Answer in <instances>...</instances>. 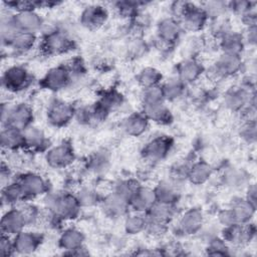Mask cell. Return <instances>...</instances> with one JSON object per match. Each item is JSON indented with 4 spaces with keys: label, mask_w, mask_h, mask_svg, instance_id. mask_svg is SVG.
Instances as JSON below:
<instances>
[{
    "label": "cell",
    "mask_w": 257,
    "mask_h": 257,
    "mask_svg": "<svg viewBox=\"0 0 257 257\" xmlns=\"http://www.w3.org/2000/svg\"><path fill=\"white\" fill-rule=\"evenodd\" d=\"M243 43H244V40L242 36L236 33H231V32H226L225 34H223V37L221 40V46L224 53L236 54V55H239L240 52L242 51Z\"/></svg>",
    "instance_id": "cb8c5ba5"
},
{
    "label": "cell",
    "mask_w": 257,
    "mask_h": 257,
    "mask_svg": "<svg viewBox=\"0 0 257 257\" xmlns=\"http://www.w3.org/2000/svg\"><path fill=\"white\" fill-rule=\"evenodd\" d=\"M231 210L235 216L236 222L239 224H244L249 222L252 218L255 211V206L247 200H240L233 205Z\"/></svg>",
    "instance_id": "484cf974"
},
{
    "label": "cell",
    "mask_w": 257,
    "mask_h": 257,
    "mask_svg": "<svg viewBox=\"0 0 257 257\" xmlns=\"http://www.w3.org/2000/svg\"><path fill=\"white\" fill-rule=\"evenodd\" d=\"M150 211V218L149 220L166 224L174 214V210L172 204L156 202L155 205L149 210Z\"/></svg>",
    "instance_id": "d4e9b609"
},
{
    "label": "cell",
    "mask_w": 257,
    "mask_h": 257,
    "mask_svg": "<svg viewBox=\"0 0 257 257\" xmlns=\"http://www.w3.org/2000/svg\"><path fill=\"white\" fill-rule=\"evenodd\" d=\"M227 245L223 239L215 238L208 246V254L210 255H225L227 254Z\"/></svg>",
    "instance_id": "74e56055"
},
{
    "label": "cell",
    "mask_w": 257,
    "mask_h": 257,
    "mask_svg": "<svg viewBox=\"0 0 257 257\" xmlns=\"http://www.w3.org/2000/svg\"><path fill=\"white\" fill-rule=\"evenodd\" d=\"M242 135L244 138H246L249 141H254L255 140V136H256V130H255V122L254 120L249 121V123H247L242 132Z\"/></svg>",
    "instance_id": "ee69618b"
},
{
    "label": "cell",
    "mask_w": 257,
    "mask_h": 257,
    "mask_svg": "<svg viewBox=\"0 0 257 257\" xmlns=\"http://www.w3.org/2000/svg\"><path fill=\"white\" fill-rule=\"evenodd\" d=\"M47 204L55 215L62 218H74L77 215L80 206L78 199L69 194L51 196L48 199Z\"/></svg>",
    "instance_id": "7a4b0ae2"
},
{
    "label": "cell",
    "mask_w": 257,
    "mask_h": 257,
    "mask_svg": "<svg viewBox=\"0 0 257 257\" xmlns=\"http://www.w3.org/2000/svg\"><path fill=\"white\" fill-rule=\"evenodd\" d=\"M28 82V73L21 66H12L3 75V85L9 90L22 89Z\"/></svg>",
    "instance_id": "9c48e42d"
},
{
    "label": "cell",
    "mask_w": 257,
    "mask_h": 257,
    "mask_svg": "<svg viewBox=\"0 0 257 257\" xmlns=\"http://www.w3.org/2000/svg\"><path fill=\"white\" fill-rule=\"evenodd\" d=\"M180 24L173 18H167L160 22L158 26L159 39L164 43L174 42L180 35Z\"/></svg>",
    "instance_id": "e0dca14e"
},
{
    "label": "cell",
    "mask_w": 257,
    "mask_h": 257,
    "mask_svg": "<svg viewBox=\"0 0 257 257\" xmlns=\"http://www.w3.org/2000/svg\"><path fill=\"white\" fill-rule=\"evenodd\" d=\"M40 243V238L31 232L21 231L15 237L13 246L14 251L19 254H30L34 252Z\"/></svg>",
    "instance_id": "5bb4252c"
},
{
    "label": "cell",
    "mask_w": 257,
    "mask_h": 257,
    "mask_svg": "<svg viewBox=\"0 0 257 257\" xmlns=\"http://www.w3.org/2000/svg\"><path fill=\"white\" fill-rule=\"evenodd\" d=\"M26 225L25 218L19 209L8 211L1 220V229L4 235H17Z\"/></svg>",
    "instance_id": "277c9868"
},
{
    "label": "cell",
    "mask_w": 257,
    "mask_h": 257,
    "mask_svg": "<svg viewBox=\"0 0 257 257\" xmlns=\"http://www.w3.org/2000/svg\"><path fill=\"white\" fill-rule=\"evenodd\" d=\"M165 99L163 87H160L159 85L151 86L148 88H145L144 95H143V101L145 104H152L157 102H162Z\"/></svg>",
    "instance_id": "d590c367"
},
{
    "label": "cell",
    "mask_w": 257,
    "mask_h": 257,
    "mask_svg": "<svg viewBox=\"0 0 257 257\" xmlns=\"http://www.w3.org/2000/svg\"><path fill=\"white\" fill-rule=\"evenodd\" d=\"M219 221L225 227L231 226L233 224H237L235 216H234V214H233L231 209L223 210L222 212H220V214H219Z\"/></svg>",
    "instance_id": "60d3db41"
},
{
    "label": "cell",
    "mask_w": 257,
    "mask_h": 257,
    "mask_svg": "<svg viewBox=\"0 0 257 257\" xmlns=\"http://www.w3.org/2000/svg\"><path fill=\"white\" fill-rule=\"evenodd\" d=\"M12 20L19 31L34 33L42 25L41 18L33 10L18 12L14 17H12Z\"/></svg>",
    "instance_id": "5b68a950"
},
{
    "label": "cell",
    "mask_w": 257,
    "mask_h": 257,
    "mask_svg": "<svg viewBox=\"0 0 257 257\" xmlns=\"http://www.w3.org/2000/svg\"><path fill=\"white\" fill-rule=\"evenodd\" d=\"M69 46L70 41L67 36L62 32H51L45 37L43 41L44 49L50 54L64 52L69 48Z\"/></svg>",
    "instance_id": "9a60e30c"
},
{
    "label": "cell",
    "mask_w": 257,
    "mask_h": 257,
    "mask_svg": "<svg viewBox=\"0 0 257 257\" xmlns=\"http://www.w3.org/2000/svg\"><path fill=\"white\" fill-rule=\"evenodd\" d=\"M73 153L68 145L61 144L50 149L46 154L47 163L54 168H62L71 163Z\"/></svg>",
    "instance_id": "52a82bcc"
},
{
    "label": "cell",
    "mask_w": 257,
    "mask_h": 257,
    "mask_svg": "<svg viewBox=\"0 0 257 257\" xmlns=\"http://www.w3.org/2000/svg\"><path fill=\"white\" fill-rule=\"evenodd\" d=\"M248 34H247V40L251 44H255L256 42V27L255 26H249L248 29Z\"/></svg>",
    "instance_id": "bcb514c9"
},
{
    "label": "cell",
    "mask_w": 257,
    "mask_h": 257,
    "mask_svg": "<svg viewBox=\"0 0 257 257\" xmlns=\"http://www.w3.org/2000/svg\"><path fill=\"white\" fill-rule=\"evenodd\" d=\"M2 121L20 130L27 127L32 118V111L25 103H18L14 106H2Z\"/></svg>",
    "instance_id": "6da1fadb"
},
{
    "label": "cell",
    "mask_w": 257,
    "mask_h": 257,
    "mask_svg": "<svg viewBox=\"0 0 257 257\" xmlns=\"http://www.w3.org/2000/svg\"><path fill=\"white\" fill-rule=\"evenodd\" d=\"M225 4L222 2H208L205 6V8L203 9L206 13V15H213V16H217L219 14L222 13V11L224 10Z\"/></svg>",
    "instance_id": "f35d334b"
},
{
    "label": "cell",
    "mask_w": 257,
    "mask_h": 257,
    "mask_svg": "<svg viewBox=\"0 0 257 257\" xmlns=\"http://www.w3.org/2000/svg\"><path fill=\"white\" fill-rule=\"evenodd\" d=\"M103 204L104 209L108 213L112 215H117L121 214L125 210V207L128 204V200L114 192L104 200Z\"/></svg>",
    "instance_id": "4dcf8cb0"
},
{
    "label": "cell",
    "mask_w": 257,
    "mask_h": 257,
    "mask_svg": "<svg viewBox=\"0 0 257 257\" xmlns=\"http://www.w3.org/2000/svg\"><path fill=\"white\" fill-rule=\"evenodd\" d=\"M36 37L34 33L19 31L9 42L11 46L18 51H26L29 50L35 43Z\"/></svg>",
    "instance_id": "f1b7e54d"
},
{
    "label": "cell",
    "mask_w": 257,
    "mask_h": 257,
    "mask_svg": "<svg viewBox=\"0 0 257 257\" xmlns=\"http://www.w3.org/2000/svg\"><path fill=\"white\" fill-rule=\"evenodd\" d=\"M1 144L3 148L16 149L21 145H24L23 130L7 125L1 132Z\"/></svg>",
    "instance_id": "d6986e66"
},
{
    "label": "cell",
    "mask_w": 257,
    "mask_h": 257,
    "mask_svg": "<svg viewBox=\"0 0 257 257\" xmlns=\"http://www.w3.org/2000/svg\"><path fill=\"white\" fill-rule=\"evenodd\" d=\"M69 81V72L63 66L51 68L43 78V83L46 87L52 90H58L66 86Z\"/></svg>",
    "instance_id": "4fadbf2b"
},
{
    "label": "cell",
    "mask_w": 257,
    "mask_h": 257,
    "mask_svg": "<svg viewBox=\"0 0 257 257\" xmlns=\"http://www.w3.org/2000/svg\"><path fill=\"white\" fill-rule=\"evenodd\" d=\"M107 16L106 10L101 6L87 7L81 14V23L86 28L95 29L102 25Z\"/></svg>",
    "instance_id": "2e32d148"
},
{
    "label": "cell",
    "mask_w": 257,
    "mask_h": 257,
    "mask_svg": "<svg viewBox=\"0 0 257 257\" xmlns=\"http://www.w3.org/2000/svg\"><path fill=\"white\" fill-rule=\"evenodd\" d=\"M122 126L127 135L138 137L147 130L148 118L145 114L133 113L125 118Z\"/></svg>",
    "instance_id": "44dd1931"
},
{
    "label": "cell",
    "mask_w": 257,
    "mask_h": 257,
    "mask_svg": "<svg viewBox=\"0 0 257 257\" xmlns=\"http://www.w3.org/2000/svg\"><path fill=\"white\" fill-rule=\"evenodd\" d=\"M73 115V109L71 105H69L66 102L63 101H55L53 102L47 112V117L48 120L53 124V125H63L66 122L70 120V118Z\"/></svg>",
    "instance_id": "30bf717a"
},
{
    "label": "cell",
    "mask_w": 257,
    "mask_h": 257,
    "mask_svg": "<svg viewBox=\"0 0 257 257\" xmlns=\"http://www.w3.org/2000/svg\"><path fill=\"white\" fill-rule=\"evenodd\" d=\"M163 91L165 98L175 99L182 94L183 82L179 78L171 79L163 86Z\"/></svg>",
    "instance_id": "8d00e7d4"
},
{
    "label": "cell",
    "mask_w": 257,
    "mask_h": 257,
    "mask_svg": "<svg viewBox=\"0 0 257 257\" xmlns=\"http://www.w3.org/2000/svg\"><path fill=\"white\" fill-rule=\"evenodd\" d=\"M155 193L157 197V202L172 204L177 198L176 191L169 184H160L155 190Z\"/></svg>",
    "instance_id": "e575fe53"
},
{
    "label": "cell",
    "mask_w": 257,
    "mask_h": 257,
    "mask_svg": "<svg viewBox=\"0 0 257 257\" xmlns=\"http://www.w3.org/2000/svg\"><path fill=\"white\" fill-rule=\"evenodd\" d=\"M21 211V213L23 214L24 218H25V221H26V224L28 223H31V222H34L35 219L37 218V210L34 206L32 205H23L20 207L19 209Z\"/></svg>",
    "instance_id": "ab89813d"
},
{
    "label": "cell",
    "mask_w": 257,
    "mask_h": 257,
    "mask_svg": "<svg viewBox=\"0 0 257 257\" xmlns=\"http://www.w3.org/2000/svg\"><path fill=\"white\" fill-rule=\"evenodd\" d=\"M78 201L80 204H83V205H91L94 203V200H95V196L93 194L92 191L90 190H83L81 191V193L79 194L78 196Z\"/></svg>",
    "instance_id": "7bdbcfd3"
},
{
    "label": "cell",
    "mask_w": 257,
    "mask_h": 257,
    "mask_svg": "<svg viewBox=\"0 0 257 257\" xmlns=\"http://www.w3.org/2000/svg\"><path fill=\"white\" fill-rule=\"evenodd\" d=\"M161 78H162L161 73L157 69L152 67H147L143 69L139 74V82L145 88L158 85Z\"/></svg>",
    "instance_id": "836d02e7"
},
{
    "label": "cell",
    "mask_w": 257,
    "mask_h": 257,
    "mask_svg": "<svg viewBox=\"0 0 257 257\" xmlns=\"http://www.w3.org/2000/svg\"><path fill=\"white\" fill-rule=\"evenodd\" d=\"M181 17L183 19L184 26L192 31L201 29L204 26L207 19V15L203 9L191 5L189 3H187L186 8Z\"/></svg>",
    "instance_id": "ba28073f"
},
{
    "label": "cell",
    "mask_w": 257,
    "mask_h": 257,
    "mask_svg": "<svg viewBox=\"0 0 257 257\" xmlns=\"http://www.w3.org/2000/svg\"><path fill=\"white\" fill-rule=\"evenodd\" d=\"M211 167L204 163V162H199L195 164L189 171V179L192 183L200 185L205 183L211 176Z\"/></svg>",
    "instance_id": "83f0119b"
},
{
    "label": "cell",
    "mask_w": 257,
    "mask_h": 257,
    "mask_svg": "<svg viewBox=\"0 0 257 257\" xmlns=\"http://www.w3.org/2000/svg\"><path fill=\"white\" fill-rule=\"evenodd\" d=\"M202 72V66L195 60H187L179 67L178 78L183 82H192L196 80Z\"/></svg>",
    "instance_id": "603a6c76"
},
{
    "label": "cell",
    "mask_w": 257,
    "mask_h": 257,
    "mask_svg": "<svg viewBox=\"0 0 257 257\" xmlns=\"http://www.w3.org/2000/svg\"><path fill=\"white\" fill-rule=\"evenodd\" d=\"M23 136H24V145L33 148L38 149L44 144V135L41 130H39L36 126L28 125L23 130Z\"/></svg>",
    "instance_id": "f546056e"
},
{
    "label": "cell",
    "mask_w": 257,
    "mask_h": 257,
    "mask_svg": "<svg viewBox=\"0 0 257 257\" xmlns=\"http://www.w3.org/2000/svg\"><path fill=\"white\" fill-rule=\"evenodd\" d=\"M171 148V141L166 137H158L152 140L145 148V156L152 161L164 159Z\"/></svg>",
    "instance_id": "7c38bea8"
},
{
    "label": "cell",
    "mask_w": 257,
    "mask_h": 257,
    "mask_svg": "<svg viewBox=\"0 0 257 257\" xmlns=\"http://www.w3.org/2000/svg\"><path fill=\"white\" fill-rule=\"evenodd\" d=\"M82 242H83L82 233L75 229L66 230L59 239L60 247L67 251H71V253L77 250L78 248L82 247Z\"/></svg>",
    "instance_id": "7402d4cb"
},
{
    "label": "cell",
    "mask_w": 257,
    "mask_h": 257,
    "mask_svg": "<svg viewBox=\"0 0 257 257\" xmlns=\"http://www.w3.org/2000/svg\"><path fill=\"white\" fill-rule=\"evenodd\" d=\"M157 202L155 190L148 187H139L131 197L128 203L137 212L149 211Z\"/></svg>",
    "instance_id": "3957f363"
},
{
    "label": "cell",
    "mask_w": 257,
    "mask_h": 257,
    "mask_svg": "<svg viewBox=\"0 0 257 257\" xmlns=\"http://www.w3.org/2000/svg\"><path fill=\"white\" fill-rule=\"evenodd\" d=\"M203 224V214L198 209H191L187 211L180 220V228L187 234L197 232Z\"/></svg>",
    "instance_id": "ac0fdd59"
},
{
    "label": "cell",
    "mask_w": 257,
    "mask_h": 257,
    "mask_svg": "<svg viewBox=\"0 0 257 257\" xmlns=\"http://www.w3.org/2000/svg\"><path fill=\"white\" fill-rule=\"evenodd\" d=\"M18 183L21 185L25 196H38L43 194L47 189L46 183L41 176L34 173L23 175Z\"/></svg>",
    "instance_id": "8fae6325"
},
{
    "label": "cell",
    "mask_w": 257,
    "mask_h": 257,
    "mask_svg": "<svg viewBox=\"0 0 257 257\" xmlns=\"http://www.w3.org/2000/svg\"><path fill=\"white\" fill-rule=\"evenodd\" d=\"M226 104L233 110H238L249 101V93L244 88L233 89L226 95Z\"/></svg>",
    "instance_id": "4316f807"
},
{
    "label": "cell",
    "mask_w": 257,
    "mask_h": 257,
    "mask_svg": "<svg viewBox=\"0 0 257 257\" xmlns=\"http://www.w3.org/2000/svg\"><path fill=\"white\" fill-rule=\"evenodd\" d=\"M241 67V59L239 55L223 53L216 61L213 71L218 76H229L236 73Z\"/></svg>",
    "instance_id": "8992f818"
},
{
    "label": "cell",
    "mask_w": 257,
    "mask_h": 257,
    "mask_svg": "<svg viewBox=\"0 0 257 257\" xmlns=\"http://www.w3.org/2000/svg\"><path fill=\"white\" fill-rule=\"evenodd\" d=\"M25 197V193L19 183H9L3 188L2 199L7 203L17 202Z\"/></svg>",
    "instance_id": "d6a6232c"
},
{
    "label": "cell",
    "mask_w": 257,
    "mask_h": 257,
    "mask_svg": "<svg viewBox=\"0 0 257 257\" xmlns=\"http://www.w3.org/2000/svg\"><path fill=\"white\" fill-rule=\"evenodd\" d=\"M14 251L13 243L10 242L7 235H2L1 242H0V253L2 256H9Z\"/></svg>",
    "instance_id": "b9f144b4"
},
{
    "label": "cell",
    "mask_w": 257,
    "mask_h": 257,
    "mask_svg": "<svg viewBox=\"0 0 257 257\" xmlns=\"http://www.w3.org/2000/svg\"><path fill=\"white\" fill-rule=\"evenodd\" d=\"M248 202H250L252 205L255 206V202H256V189L255 186H251L248 190V194H247V199Z\"/></svg>",
    "instance_id": "f6af8a7d"
},
{
    "label": "cell",
    "mask_w": 257,
    "mask_h": 257,
    "mask_svg": "<svg viewBox=\"0 0 257 257\" xmlns=\"http://www.w3.org/2000/svg\"><path fill=\"white\" fill-rule=\"evenodd\" d=\"M144 114L147 116L148 119H152L156 122L166 123L169 122L171 118L170 110L165 105L164 101L152 103V104H145L144 105Z\"/></svg>",
    "instance_id": "ffe728a7"
},
{
    "label": "cell",
    "mask_w": 257,
    "mask_h": 257,
    "mask_svg": "<svg viewBox=\"0 0 257 257\" xmlns=\"http://www.w3.org/2000/svg\"><path fill=\"white\" fill-rule=\"evenodd\" d=\"M148 225V220L139 213L133 214L125 219L124 229L128 234H138L145 230Z\"/></svg>",
    "instance_id": "1f68e13d"
}]
</instances>
